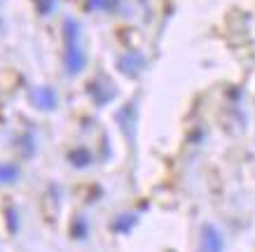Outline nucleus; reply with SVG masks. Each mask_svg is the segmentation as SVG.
<instances>
[{
    "instance_id": "obj_1",
    "label": "nucleus",
    "mask_w": 255,
    "mask_h": 252,
    "mask_svg": "<svg viewBox=\"0 0 255 252\" xmlns=\"http://www.w3.org/2000/svg\"><path fill=\"white\" fill-rule=\"evenodd\" d=\"M201 252H223V241L216 229L206 227L204 229V241H201Z\"/></svg>"
}]
</instances>
